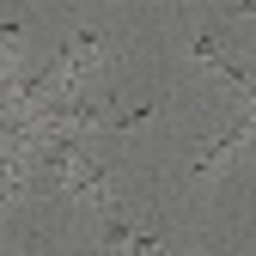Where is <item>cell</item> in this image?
Returning <instances> with one entry per match:
<instances>
[{
	"mask_svg": "<svg viewBox=\"0 0 256 256\" xmlns=\"http://www.w3.org/2000/svg\"><path fill=\"white\" fill-rule=\"evenodd\" d=\"M61 189H68V196H86V202H98L104 214L116 208V189L104 183V171L92 165L86 152H74V158H68V171H61Z\"/></svg>",
	"mask_w": 256,
	"mask_h": 256,
	"instance_id": "6da1fadb",
	"label": "cell"
},
{
	"mask_svg": "<svg viewBox=\"0 0 256 256\" xmlns=\"http://www.w3.org/2000/svg\"><path fill=\"white\" fill-rule=\"evenodd\" d=\"M196 61H202V68H226V49H220V37H214V30H208V37H196Z\"/></svg>",
	"mask_w": 256,
	"mask_h": 256,
	"instance_id": "7a4b0ae2",
	"label": "cell"
},
{
	"mask_svg": "<svg viewBox=\"0 0 256 256\" xmlns=\"http://www.w3.org/2000/svg\"><path fill=\"white\" fill-rule=\"evenodd\" d=\"M116 256H165V250H158V232H134Z\"/></svg>",
	"mask_w": 256,
	"mask_h": 256,
	"instance_id": "3957f363",
	"label": "cell"
},
{
	"mask_svg": "<svg viewBox=\"0 0 256 256\" xmlns=\"http://www.w3.org/2000/svg\"><path fill=\"white\" fill-rule=\"evenodd\" d=\"M256 12V0H232V18H250Z\"/></svg>",
	"mask_w": 256,
	"mask_h": 256,
	"instance_id": "277c9868",
	"label": "cell"
}]
</instances>
